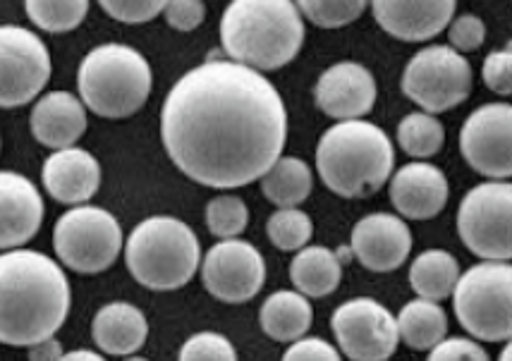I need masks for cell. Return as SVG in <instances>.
<instances>
[{
    "instance_id": "obj_1",
    "label": "cell",
    "mask_w": 512,
    "mask_h": 361,
    "mask_svg": "<svg viewBox=\"0 0 512 361\" xmlns=\"http://www.w3.org/2000/svg\"><path fill=\"white\" fill-rule=\"evenodd\" d=\"M170 161L197 185L237 189L283 156L288 110L261 72L209 58L173 84L161 108Z\"/></svg>"
},
{
    "instance_id": "obj_2",
    "label": "cell",
    "mask_w": 512,
    "mask_h": 361,
    "mask_svg": "<svg viewBox=\"0 0 512 361\" xmlns=\"http://www.w3.org/2000/svg\"><path fill=\"white\" fill-rule=\"evenodd\" d=\"M67 275L51 256L34 249L0 254V342L32 347L56 338L70 314Z\"/></svg>"
},
{
    "instance_id": "obj_3",
    "label": "cell",
    "mask_w": 512,
    "mask_h": 361,
    "mask_svg": "<svg viewBox=\"0 0 512 361\" xmlns=\"http://www.w3.org/2000/svg\"><path fill=\"white\" fill-rule=\"evenodd\" d=\"M304 22L290 0H233L221 17L230 63L271 72L292 63L304 44Z\"/></svg>"
},
{
    "instance_id": "obj_4",
    "label": "cell",
    "mask_w": 512,
    "mask_h": 361,
    "mask_svg": "<svg viewBox=\"0 0 512 361\" xmlns=\"http://www.w3.org/2000/svg\"><path fill=\"white\" fill-rule=\"evenodd\" d=\"M393 163V142L374 122H335L316 146L323 185L343 199L374 197L390 180Z\"/></svg>"
},
{
    "instance_id": "obj_5",
    "label": "cell",
    "mask_w": 512,
    "mask_h": 361,
    "mask_svg": "<svg viewBox=\"0 0 512 361\" xmlns=\"http://www.w3.org/2000/svg\"><path fill=\"white\" fill-rule=\"evenodd\" d=\"M151 87V65L137 48L125 44L91 48L77 70L79 101L99 118H130L149 101Z\"/></svg>"
},
{
    "instance_id": "obj_6",
    "label": "cell",
    "mask_w": 512,
    "mask_h": 361,
    "mask_svg": "<svg viewBox=\"0 0 512 361\" xmlns=\"http://www.w3.org/2000/svg\"><path fill=\"white\" fill-rule=\"evenodd\" d=\"M201 247L185 220L151 216L130 232L125 244L127 271L139 285L156 292L185 287L197 273Z\"/></svg>"
},
{
    "instance_id": "obj_7",
    "label": "cell",
    "mask_w": 512,
    "mask_h": 361,
    "mask_svg": "<svg viewBox=\"0 0 512 361\" xmlns=\"http://www.w3.org/2000/svg\"><path fill=\"white\" fill-rule=\"evenodd\" d=\"M460 326L484 342H508L512 335V268L484 261L460 273L453 290Z\"/></svg>"
},
{
    "instance_id": "obj_8",
    "label": "cell",
    "mask_w": 512,
    "mask_h": 361,
    "mask_svg": "<svg viewBox=\"0 0 512 361\" xmlns=\"http://www.w3.org/2000/svg\"><path fill=\"white\" fill-rule=\"evenodd\" d=\"M53 249L63 266L82 275L108 271L123 252V228L101 206H75L58 218Z\"/></svg>"
},
{
    "instance_id": "obj_9",
    "label": "cell",
    "mask_w": 512,
    "mask_h": 361,
    "mask_svg": "<svg viewBox=\"0 0 512 361\" xmlns=\"http://www.w3.org/2000/svg\"><path fill=\"white\" fill-rule=\"evenodd\" d=\"M472 65L450 46H426L402 72V94L429 115L462 106L472 94Z\"/></svg>"
},
{
    "instance_id": "obj_10",
    "label": "cell",
    "mask_w": 512,
    "mask_h": 361,
    "mask_svg": "<svg viewBox=\"0 0 512 361\" xmlns=\"http://www.w3.org/2000/svg\"><path fill=\"white\" fill-rule=\"evenodd\" d=\"M512 187L510 182H484L469 189L457 211V232L472 254L484 261L508 263Z\"/></svg>"
},
{
    "instance_id": "obj_11",
    "label": "cell",
    "mask_w": 512,
    "mask_h": 361,
    "mask_svg": "<svg viewBox=\"0 0 512 361\" xmlns=\"http://www.w3.org/2000/svg\"><path fill=\"white\" fill-rule=\"evenodd\" d=\"M51 53L32 29L0 24V108L32 103L51 79Z\"/></svg>"
},
{
    "instance_id": "obj_12",
    "label": "cell",
    "mask_w": 512,
    "mask_h": 361,
    "mask_svg": "<svg viewBox=\"0 0 512 361\" xmlns=\"http://www.w3.org/2000/svg\"><path fill=\"white\" fill-rule=\"evenodd\" d=\"M331 328L340 352L352 361H388L398 350L395 316L371 297H357L333 311Z\"/></svg>"
},
{
    "instance_id": "obj_13",
    "label": "cell",
    "mask_w": 512,
    "mask_h": 361,
    "mask_svg": "<svg viewBox=\"0 0 512 361\" xmlns=\"http://www.w3.org/2000/svg\"><path fill=\"white\" fill-rule=\"evenodd\" d=\"M201 283L218 302L245 304L259 295L266 283V261L254 244L223 240L204 256Z\"/></svg>"
},
{
    "instance_id": "obj_14",
    "label": "cell",
    "mask_w": 512,
    "mask_h": 361,
    "mask_svg": "<svg viewBox=\"0 0 512 361\" xmlns=\"http://www.w3.org/2000/svg\"><path fill=\"white\" fill-rule=\"evenodd\" d=\"M512 108L510 103H486L469 115L460 132V151L469 168L493 182L512 175Z\"/></svg>"
},
{
    "instance_id": "obj_15",
    "label": "cell",
    "mask_w": 512,
    "mask_h": 361,
    "mask_svg": "<svg viewBox=\"0 0 512 361\" xmlns=\"http://www.w3.org/2000/svg\"><path fill=\"white\" fill-rule=\"evenodd\" d=\"M314 99L328 118L362 120L374 110L376 82L364 65L343 60L328 67L314 87Z\"/></svg>"
},
{
    "instance_id": "obj_16",
    "label": "cell",
    "mask_w": 512,
    "mask_h": 361,
    "mask_svg": "<svg viewBox=\"0 0 512 361\" xmlns=\"http://www.w3.org/2000/svg\"><path fill=\"white\" fill-rule=\"evenodd\" d=\"M350 249L364 268L374 273L398 271L412 252V232L407 223L390 213H371L352 228Z\"/></svg>"
},
{
    "instance_id": "obj_17",
    "label": "cell",
    "mask_w": 512,
    "mask_h": 361,
    "mask_svg": "<svg viewBox=\"0 0 512 361\" xmlns=\"http://www.w3.org/2000/svg\"><path fill=\"white\" fill-rule=\"evenodd\" d=\"M44 199L29 177L0 170V252L22 249L44 223Z\"/></svg>"
},
{
    "instance_id": "obj_18",
    "label": "cell",
    "mask_w": 512,
    "mask_h": 361,
    "mask_svg": "<svg viewBox=\"0 0 512 361\" xmlns=\"http://www.w3.org/2000/svg\"><path fill=\"white\" fill-rule=\"evenodd\" d=\"M453 0H376L374 20L383 32L402 41H429L453 22Z\"/></svg>"
},
{
    "instance_id": "obj_19",
    "label": "cell",
    "mask_w": 512,
    "mask_h": 361,
    "mask_svg": "<svg viewBox=\"0 0 512 361\" xmlns=\"http://www.w3.org/2000/svg\"><path fill=\"white\" fill-rule=\"evenodd\" d=\"M390 201L400 216L412 220L436 218L448 204V180L436 165L414 161L390 177Z\"/></svg>"
},
{
    "instance_id": "obj_20",
    "label": "cell",
    "mask_w": 512,
    "mask_h": 361,
    "mask_svg": "<svg viewBox=\"0 0 512 361\" xmlns=\"http://www.w3.org/2000/svg\"><path fill=\"white\" fill-rule=\"evenodd\" d=\"M41 180H44L46 192L51 194L58 204L84 206L99 192L101 187V165L94 154L77 149L53 151L41 168Z\"/></svg>"
},
{
    "instance_id": "obj_21",
    "label": "cell",
    "mask_w": 512,
    "mask_h": 361,
    "mask_svg": "<svg viewBox=\"0 0 512 361\" xmlns=\"http://www.w3.org/2000/svg\"><path fill=\"white\" fill-rule=\"evenodd\" d=\"M34 139L53 151L72 149L87 132V108L70 91H48L29 115Z\"/></svg>"
},
{
    "instance_id": "obj_22",
    "label": "cell",
    "mask_w": 512,
    "mask_h": 361,
    "mask_svg": "<svg viewBox=\"0 0 512 361\" xmlns=\"http://www.w3.org/2000/svg\"><path fill=\"white\" fill-rule=\"evenodd\" d=\"M96 347L113 357H132L149 338V321L144 311L130 302H111L96 311L91 323Z\"/></svg>"
},
{
    "instance_id": "obj_23",
    "label": "cell",
    "mask_w": 512,
    "mask_h": 361,
    "mask_svg": "<svg viewBox=\"0 0 512 361\" xmlns=\"http://www.w3.org/2000/svg\"><path fill=\"white\" fill-rule=\"evenodd\" d=\"M314 309L307 297L295 290H278L261 304L259 323L264 333L276 342H297L309 333Z\"/></svg>"
},
{
    "instance_id": "obj_24",
    "label": "cell",
    "mask_w": 512,
    "mask_h": 361,
    "mask_svg": "<svg viewBox=\"0 0 512 361\" xmlns=\"http://www.w3.org/2000/svg\"><path fill=\"white\" fill-rule=\"evenodd\" d=\"M290 280L302 297H328L343 280V263L328 247H304L290 263Z\"/></svg>"
},
{
    "instance_id": "obj_25",
    "label": "cell",
    "mask_w": 512,
    "mask_h": 361,
    "mask_svg": "<svg viewBox=\"0 0 512 361\" xmlns=\"http://www.w3.org/2000/svg\"><path fill=\"white\" fill-rule=\"evenodd\" d=\"M457 278H460V263L446 249H426L410 266L412 290L426 302L438 304L453 295Z\"/></svg>"
},
{
    "instance_id": "obj_26",
    "label": "cell",
    "mask_w": 512,
    "mask_h": 361,
    "mask_svg": "<svg viewBox=\"0 0 512 361\" xmlns=\"http://www.w3.org/2000/svg\"><path fill=\"white\" fill-rule=\"evenodd\" d=\"M395 323H398L400 340L417 352L434 350L438 342L446 340L448 335L446 311L441 309V304L426 302V299L407 302Z\"/></svg>"
},
{
    "instance_id": "obj_27",
    "label": "cell",
    "mask_w": 512,
    "mask_h": 361,
    "mask_svg": "<svg viewBox=\"0 0 512 361\" xmlns=\"http://www.w3.org/2000/svg\"><path fill=\"white\" fill-rule=\"evenodd\" d=\"M314 175L309 165L295 156H280L261 177V192L278 208H297L309 199Z\"/></svg>"
},
{
    "instance_id": "obj_28",
    "label": "cell",
    "mask_w": 512,
    "mask_h": 361,
    "mask_svg": "<svg viewBox=\"0 0 512 361\" xmlns=\"http://www.w3.org/2000/svg\"><path fill=\"white\" fill-rule=\"evenodd\" d=\"M398 144L410 158H431L446 144V130L434 115L410 113L398 125Z\"/></svg>"
},
{
    "instance_id": "obj_29",
    "label": "cell",
    "mask_w": 512,
    "mask_h": 361,
    "mask_svg": "<svg viewBox=\"0 0 512 361\" xmlns=\"http://www.w3.org/2000/svg\"><path fill=\"white\" fill-rule=\"evenodd\" d=\"M27 17L36 27L51 34H65L77 29L89 12L87 0H27Z\"/></svg>"
},
{
    "instance_id": "obj_30",
    "label": "cell",
    "mask_w": 512,
    "mask_h": 361,
    "mask_svg": "<svg viewBox=\"0 0 512 361\" xmlns=\"http://www.w3.org/2000/svg\"><path fill=\"white\" fill-rule=\"evenodd\" d=\"M268 240L280 252H300L314 235V223L300 208H278L266 223Z\"/></svg>"
},
{
    "instance_id": "obj_31",
    "label": "cell",
    "mask_w": 512,
    "mask_h": 361,
    "mask_svg": "<svg viewBox=\"0 0 512 361\" xmlns=\"http://www.w3.org/2000/svg\"><path fill=\"white\" fill-rule=\"evenodd\" d=\"M249 208L240 197H216L206 206V228L213 237L223 240H237V235L247 230Z\"/></svg>"
},
{
    "instance_id": "obj_32",
    "label": "cell",
    "mask_w": 512,
    "mask_h": 361,
    "mask_svg": "<svg viewBox=\"0 0 512 361\" xmlns=\"http://www.w3.org/2000/svg\"><path fill=\"white\" fill-rule=\"evenodd\" d=\"M300 15L323 29H338L355 22L369 8L364 0H302L295 3Z\"/></svg>"
},
{
    "instance_id": "obj_33",
    "label": "cell",
    "mask_w": 512,
    "mask_h": 361,
    "mask_svg": "<svg viewBox=\"0 0 512 361\" xmlns=\"http://www.w3.org/2000/svg\"><path fill=\"white\" fill-rule=\"evenodd\" d=\"M178 361H237V352L225 335L201 330L180 347Z\"/></svg>"
},
{
    "instance_id": "obj_34",
    "label": "cell",
    "mask_w": 512,
    "mask_h": 361,
    "mask_svg": "<svg viewBox=\"0 0 512 361\" xmlns=\"http://www.w3.org/2000/svg\"><path fill=\"white\" fill-rule=\"evenodd\" d=\"M101 8L118 22L144 24L156 20L166 3L163 0H101Z\"/></svg>"
},
{
    "instance_id": "obj_35",
    "label": "cell",
    "mask_w": 512,
    "mask_h": 361,
    "mask_svg": "<svg viewBox=\"0 0 512 361\" xmlns=\"http://www.w3.org/2000/svg\"><path fill=\"white\" fill-rule=\"evenodd\" d=\"M486 87L498 96H510L512 91V48L505 46L501 51L486 55L484 67H481Z\"/></svg>"
},
{
    "instance_id": "obj_36",
    "label": "cell",
    "mask_w": 512,
    "mask_h": 361,
    "mask_svg": "<svg viewBox=\"0 0 512 361\" xmlns=\"http://www.w3.org/2000/svg\"><path fill=\"white\" fill-rule=\"evenodd\" d=\"M448 36H450V48L457 53H469L477 51L486 39V27L477 15H460L455 22L448 24Z\"/></svg>"
},
{
    "instance_id": "obj_37",
    "label": "cell",
    "mask_w": 512,
    "mask_h": 361,
    "mask_svg": "<svg viewBox=\"0 0 512 361\" xmlns=\"http://www.w3.org/2000/svg\"><path fill=\"white\" fill-rule=\"evenodd\" d=\"M426 361H491V357L474 340L446 338L429 352Z\"/></svg>"
},
{
    "instance_id": "obj_38",
    "label": "cell",
    "mask_w": 512,
    "mask_h": 361,
    "mask_svg": "<svg viewBox=\"0 0 512 361\" xmlns=\"http://www.w3.org/2000/svg\"><path fill=\"white\" fill-rule=\"evenodd\" d=\"M166 22L178 32H192L206 17V5L201 0H170L163 8Z\"/></svg>"
},
{
    "instance_id": "obj_39",
    "label": "cell",
    "mask_w": 512,
    "mask_h": 361,
    "mask_svg": "<svg viewBox=\"0 0 512 361\" xmlns=\"http://www.w3.org/2000/svg\"><path fill=\"white\" fill-rule=\"evenodd\" d=\"M283 361H343L338 347L323 338H302L292 342L288 352L283 354Z\"/></svg>"
},
{
    "instance_id": "obj_40",
    "label": "cell",
    "mask_w": 512,
    "mask_h": 361,
    "mask_svg": "<svg viewBox=\"0 0 512 361\" xmlns=\"http://www.w3.org/2000/svg\"><path fill=\"white\" fill-rule=\"evenodd\" d=\"M63 354V345H60L58 338H46L32 347H27L29 361H60Z\"/></svg>"
},
{
    "instance_id": "obj_41",
    "label": "cell",
    "mask_w": 512,
    "mask_h": 361,
    "mask_svg": "<svg viewBox=\"0 0 512 361\" xmlns=\"http://www.w3.org/2000/svg\"><path fill=\"white\" fill-rule=\"evenodd\" d=\"M60 361H106L103 359V354L99 352H91V350H72V352H65Z\"/></svg>"
},
{
    "instance_id": "obj_42",
    "label": "cell",
    "mask_w": 512,
    "mask_h": 361,
    "mask_svg": "<svg viewBox=\"0 0 512 361\" xmlns=\"http://www.w3.org/2000/svg\"><path fill=\"white\" fill-rule=\"evenodd\" d=\"M510 357H512V345L508 342V345L503 347V352H501V359L498 361H510Z\"/></svg>"
},
{
    "instance_id": "obj_43",
    "label": "cell",
    "mask_w": 512,
    "mask_h": 361,
    "mask_svg": "<svg viewBox=\"0 0 512 361\" xmlns=\"http://www.w3.org/2000/svg\"><path fill=\"white\" fill-rule=\"evenodd\" d=\"M125 361H149L146 357H137V354H132V357H127Z\"/></svg>"
}]
</instances>
